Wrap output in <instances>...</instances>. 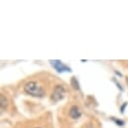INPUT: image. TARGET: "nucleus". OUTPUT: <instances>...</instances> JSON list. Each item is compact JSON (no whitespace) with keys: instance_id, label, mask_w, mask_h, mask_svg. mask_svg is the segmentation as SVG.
I'll list each match as a JSON object with an SVG mask.
<instances>
[{"instance_id":"f257e3e1","label":"nucleus","mask_w":128,"mask_h":128,"mask_svg":"<svg viewBox=\"0 0 128 128\" xmlns=\"http://www.w3.org/2000/svg\"><path fill=\"white\" fill-rule=\"evenodd\" d=\"M24 91L28 95L32 96V97H36V98H42L46 95V92H44V88L38 83L34 82V81L28 82V83L25 84Z\"/></svg>"},{"instance_id":"f03ea898","label":"nucleus","mask_w":128,"mask_h":128,"mask_svg":"<svg viewBox=\"0 0 128 128\" xmlns=\"http://www.w3.org/2000/svg\"><path fill=\"white\" fill-rule=\"evenodd\" d=\"M65 94H66L65 88H64L62 85H58L52 90V96H50V100L54 103H56L65 97Z\"/></svg>"},{"instance_id":"7ed1b4c3","label":"nucleus","mask_w":128,"mask_h":128,"mask_svg":"<svg viewBox=\"0 0 128 128\" xmlns=\"http://www.w3.org/2000/svg\"><path fill=\"white\" fill-rule=\"evenodd\" d=\"M50 65L54 68V70L58 73H62V72H70L71 69L69 67H67L65 64H62L60 60H50Z\"/></svg>"},{"instance_id":"20e7f679","label":"nucleus","mask_w":128,"mask_h":128,"mask_svg":"<svg viewBox=\"0 0 128 128\" xmlns=\"http://www.w3.org/2000/svg\"><path fill=\"white\" fill-rule=\"evenodd\" d=\"M69 114H70V116H71L73 119H78L79 117H81L82 112H81V109H80L78 106H72L71 109H70Z\"/></svg>"},{"instance_id":"39448f33","label":"nucleus","mask_w":128,"mask_h":128,"mask_svg":"<svg viewBox=\"0 0 128 128\" xmlns=\"http://www.w3.org/2000/svg\"><path fill=\"white\" fill-rule=\"evenodd\" d=\"M71 85L74 87V89L75 90H79V88H80V86H79V83H78V81H77V79L74 77V78H72V80H71Z\"/></svg>"},{"instance_id":"423d86ee","label":"nucleus","mask_w":128,"mask_h":128,"mask_svg":"<svg viewBox=\"0 0 128 128\" xmlns=\"http://www.w3.org/2000/svg\"><path fill=\"white\" fill-rule=\"evenodd\" d=\"M6 104H7V100L4 98V96H3V95H1V108L4 109Z\"/></svg>"},{"instance_id":"0eeeda50","label":"nucleus","mask_w":128,"mask_h":128,"mask_svg":"<svg viewBox=\"0 0 128 128\" xmlns=\"http://www.w3.org/2000/svg\"><path fill=\"white\" fill-rule=\"evenodd\" d=\"M112 120H113V121H115V122H116V124H117V125H119V126H123V125H124V122H123V121L117 120L116 118H112Z\"/></svg>"},{"instance_id":"6e6552de","label":"nucleus","mask_w":128,"mask_h":128,"mask_svg":"<svg viewBox=\"0 0 128 128\" xmlns=\"http://www.w3.org/2000/svg\"><path fill=\"white\" fill-rule=\"evenodd\" d=\"M126 106H127V103H124V105L121 107V113H123V112H124V108H125Z\"/></svg>"},{"instance_id":"1a4fd4ad","label":"nucleus","mask_w":128,"mask_h":128,"mask_svg":"<svg viewBox=\"0 0 128 128\" xmlns=\"http://www.w3.org/2000/svg\"><path fill=\"white\" fill-rule=\"evenodd\" d=\"M86 128H93V127H86Z\"/></svg>"},{"instance_id":"9d476101","label":"nucleus","mask_w":128,"mask_h":128,"mask_svg":"<svg viewBox=\"0 0 128 128\" xmlns=\"http://www.w3.org/2000/svg\"><path fill=\"white\" fill-rule=\"evenodd\" d=\"M127 83H128V78H127Z\"/></svg>"}]
</instances>
